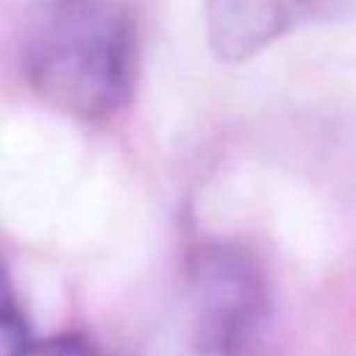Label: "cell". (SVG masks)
<instances>
[{
	"label": "cell",
	"mask_w": 356,
	"mask_h": 356,
	"mask_svg": "<svg viewBox=\"0 0 356 356\" xmlns=\"http://www.w3.org/2000/svg\"><path fill=\"white\" fill-rule=\"evenodd\" d=\"M19 61L42 103L81 122L103 120L131 97L136 28L120 0H39Z\"/></svg>",
	"instance_id": "cell-1"
},
{
	"label": "cell",
	"mask_w": 356,
	"mask_h": 356,
	"mask_svg": "<svg viewBox=\"0 0 356 356\" xmlns=\"http://www.w3.org/2000/svg\"><path fill=\"white\" fill-rule=\"evenodd\" d=\"M28 356H103L92 342L81 337H56L50 342H36Z\"/></svg>",
	"instance_id": "cell-5"
},
{
	"label": "cell",
	"mask_w": 356,
	"mask_h": 356,
	"mask_svg": "<svg viewBox=\"0 0 356 356\" xmlns=\"http://www.w3.org/2000/svg\"><path fill=\"white\" fill-rule=\"evenodd\" d=\"M261 312L256 264L231 248H203L139 356H242Z\"/></svg>",
	"instance_id": "cell-2"
},
{
	"label": "cell",
	"mask_w": 356,
	"mask_h": 356,
	"mask_svg": "<svg viewBox=\"0 0 356 356\" xmlns=\"http://www.w3.org/2000/svg\"><path fill=\"white\" fill-rule=\"evenodd\" d=\"M350 0H203V31L220 61L242 64Z\"/></svg>",
	"instance_id": "cell-3"
},
{
	"label": "cell",
	"mask_w": 356,
	"mask_h": 356,
	"mask_svg": "<svg viewBox=\"0 0 356 356\" xmlns=\"http://www.w3.org/2000/svg\"><path fill=\"white\" fill-rule=\"evenodd\" d=\"M33 345L36 342L31 337L22 309L14 303V298H8L6 309H3V356H28L33 350Z\"/></svg>",
	"instance_id": "cell-4"
}]
</instances>
